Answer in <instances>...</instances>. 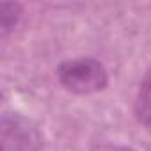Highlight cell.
I'll return each mask as SVG.
<instances>
[{
    "instance_id": "6da1fadb",
    "label": "cell",
    "mask_w": 151,
    "mask_h": 151,
    "mask_svg": "<svg viewBox=\"0 0 151 151\" xmlns=\"http://www.w3.org/2000/svg\"><path fill=\"white\" fill-rule=\"evenodd\" d=\"M57 78L60 86L73 94H94L107 87L109 75L105 66L91 57L71 59L57 68Z\"/></svg>"
},
{
    "instance_id": "7a4b0ae2",
    "label": "cell",
    "mask_w": 151,
    "mask_h": 151,
    "mask_svg": "<svg viewBox=\"0 0 151 151\" xmlns=\"http://www.w3.org/2000/svg\"><path fill=\"white\" fill-rule=\"evenodd\" d=\"M13 126L7 119H4V149L6 151H39L41 137L29 121L14 116L11 119Z\"/></svg>"
},
{
    "instance_id": "3957f363",
    "label": "cell",
    "mask_w": 151,
    "mask_h": 151,
    "mask_svg": "<svg viewBox=\"0 0 151 151\" xmlns=\"http://www.w3.org/2000/svg\"><path fill=\"white\" fill-rule=\"evenodd\" d=\"M133 112H135L139 124L144 126L147 132H151V68L146 71L144 78L139 86Z\"/></svg>"
},
{
    "instance_id": "277c9868",
    "label": "cell",
    "mask_w": 151,
    "mask_h": 151,
    "mask_svg": "<svg viewBox=\"0 0 151 151\" xmlns=\"http://www.w3.org/2000/svg\"><path fill=\"white\" fill-rule=\"evenodd\" d=\"M22 14V6L13 2H4L0 6V22H2V34L6 36L9 30L14 29Z\"/></svg>"
},
{
    "instance_id": "5b68a950",
    "label": "cell",
    "mask_w": 151,
    "mask_h": 151,
    "mask_svg": "<svg viewBox=\"0 0 151 151\" xmlns=\"http://www.w3.org/2000/svg\"><path fill=\"white\" fill-rule=\"evenodd\" d=\"M116 151H132V149H126V147H121V149H116Z\"/></svg>"
}]
</instances>
